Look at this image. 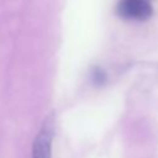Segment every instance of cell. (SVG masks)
<instances>
[{
    "mask_svg": "<svg viewBox=\"0 0 158 158\" xmlns=\"http://www.w3.org/2000/svg\"><path fill=\"white\" fill-rule=\"evenodd\" d=\"M117 12L131 20H146L152 15V6L147 0H120Z\"/></svg>",
    "mask_w": 158,
    "mask_h": 158,
    "instance_id": "cell-1",
    "label": "cell"
},
{
    "mask_svg": "<svg viewBox=\"0 0 158 158\" xmlns=\"http://www.w3.org/2000/svg\"><path fill=\"white\" fill-rule=\"evenodd\" d=\"M52 139H53V127L49 122L43 123L40 132L37 133L33 146L31 158H51L52 154Z\"/></svg>",
    "mask_w": 158,
    "mask_h": 158,
    "instance_id": "cell-2",
    "label": "cell"
},
{
    "mask_svg": "<svg viewBox=\"0 0 158 158\" xmlns=\"http://www.w3.org/2000/svg\"><path fill=\"white\" fill-rule=\"evenodd\" d=\"M93 79H94V83L96 84H102L105 81V74L101 69L99 68H95L94 72H93Z\"/></svg>",
    "mask_w": 158,
    "mask_h": 158,
    "instance_id": "cell-3",
    "label": "cell"
}]
</instances>
